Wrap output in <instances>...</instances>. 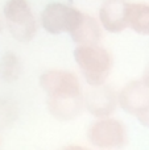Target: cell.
Instances as JSON below:
<instances>
[{
  "label": "cell",
  "mask_w": 149,
  "mask_h": 150,
  "mask_svg": "<svg viewBox=\"0 0 149 150\" xmlns=\"http://www.w3.org/2000/svg\"><path fill=\"white\" fill-rule=\"evenodd\" d=\"M83 13L77 8L62 3H49L41 13L42 28L50 34H61L63 32L70 33Z\"/></svg>",
  "instance_id": "5"
},
{
  "label": "cell",
  "mask_w": 149,
  "mask_h": 150,
  "mask_svg": "<svg viewBox=\"0 0 149 150\" xmlns=\"http://www.w3.org/2000/svg\"><path fill=\"white\" fill-rule=\"evenodd\" d=\"M17 116V105L8 99H0V130L12 127Z\"/></svg>",
  "instance_id": "12"
},
{
  "label": "cell",
  "mask_w": 149,
  "mask_h": 150,
  "mask_svg": "<svg viewBox=\"0 0 149 150\" xmlns=\"http://www.w3.org/2000/svg\"><path fill=\"white\" fill-rule=\"evenodd\" d=\"M90 144L99 149H121L128 144V130L121 121L112 117L95 120L87 130Z\"/></svg>",
  "instance_id": "4"
},
{
  "label": "cell",
  "mask_w": 149,
  "mask_h": 150,
  "mask_svg": "<svg viewBox=\"0 0 149 150\" xmlns=\"http://www.w3.org/2000/svg\"><path fill=\"white\" fill-rule=\"evenodd\" d=\"M128 7L126 0H106L99 9L102 26L110 33H120L128 26Z\"/></svg>",
  "instance_id": "8"
},
{
  "label": "cell",
  "mask_w": 149,
  "mask_h": 150,
  "mask_svg": "<svg viewBox=\"0 0 149 150\" xmlns=\"http://www.w3.org/2000/svg\"><path fill=\"white\" fill-rule=\"evenodd\" d=\"M144 127H149V116H148V119H147V122H145V125Z\"/></svg>",
  "instance_id": "15"
},
{
  "label": "cell",
  "mask_w": 149,
  "mask_h": 150,
  "mask_svg": "<svg viewBox=\"0 0 149 150\" xmlns=\"http://www.w3.org/2000/svg\"><path fill=\"white\" fill-rule=\"evenodd\" d=\"M1 30H3V21H1V18H0V33H1Z\"/></svg>",
  "instance_id": "14"
},
{
  "label": "cell",
  "mask_w": 149,
  "mask_h": 150,
  "mask_svg": "<svg viewBox=\"0 0 149 150\" xmlns=\"http://www.w3.org/2000/svg\"><path fill=\"white\" fill-rule=\"evenodd\" d=\"M84 105L86 109L98 117H108L114 113L119 103V95L112 87L104 84L90 86L89 90L84 91Z\"/></svg>",
  "instance_id": "7"
},
{
  "label": "cell",
  "mask_w": 149,
  "mask_h": 150,
  "mask_svg": "<svg viewBox=\"0 0 149 150\" xmlns=\"http://www.w3.org/2000/svg\"><path fill=\"white\" fill-rule=\"evenodd\" d=\"M128 26L137 34L149 36V5L144 3H129Z\"/></svg>",
  "instance_id": "10"
},
{
  "label": "cell",
  "mask_w": 149,
  "mask_h": 150,
  "mask_svg": "<svg viewBox=\"0 0 149 150\" xmlns=\"http://www.w3.org/2000/svg\"><path fill=\"white\" fill-rule=\"evenodd\" d=\"M143 79L145 80V82L149 84V65L147 66V69H145V71H144V75H143Z\"/></svg>",
  "instance_id": "13"
},
{
  "label": "cell",
  "mask_w": 149,
  "mask_h": 150,
  "mask_svg": "<svg viewBox=\"0 0 149 150\" xmlns=\"http://www.w3.org/2000/svg\"><path fill=\"white\" fill-rule=\"evenodd\" d=\"M40 86L46 93L50 115L60 121L75 120L86 108L81 83L70 71H45L40 76Z\"/></svg>",
  "instance_id": "1"
},
{
  "label": "cell",
  "mask_w": 149,
  "mask_h": 150,
  "mask_svg": "<svg viewBox=\"0 0 149 150\" xmlns=\"http://www.w3.org/2000/svg\"><path fill=\"white\" fill-rule=\"evenodd\" d=\"M21 74V62L12 52H7L0 58V79L3 82H15Z\"/></svg>",
  "instance_id": "11"
},
{
  "label": "cell",
  "mask_w": 149,
  "mask_h": 150,
  "mask_svg": "<svg viewBox=\"0 0 149 150\" xmlns=\"http://www.w3.org/2000/svg\"><path fill=\"white\" fill-rule=\"evenodd\" d=\"M5 24L13 38L28 42L37 33V23L33 11L26 0H8L3 8Z\"/></svg>",
  "instance_id": "3"
},
{
  "label": "cell",
  "mask_w": 149,
  "mask_h": 150,
  "mask_svg": "<svg viewBox=\"0 0 149 150\" xmlns=\"http://www.w3.org/2000/svg\"><path fill=\"white\" fill-rule=\"evenodd\" d=\"M119 105L145 125L149 116V84L141 78L124 86L119 92Z\"/></svg>",
  "instance_id": "6"
},
{
  "label": "cell",
  "mask_w": 149,
  "mask_h": 150,
  "mask_svg": "<svg viewBox=\"0 0 149 150\" xmlns=\"http://www.w3.org/2000/svg\"><path fill=\"white\" fill-rule=\"evenodd\" d=\"M74 58L89 86H100L107 82L114 61L110 52L96 45H78L74 49Z\"/></svg>",
  "instance_id": "2"
},
{
  "label": "cell",
  "mask_w": 149,
  "mask_h": 150,
  "mask_svg": "<svg viewBox=\"0 0 149 150\" xmlns=\"http://www.w3.org/2000/svg\"><path fill=\"white\" fill-rule=\"evenodd\" d=\"M70 37L77 45H96L102 40V29L96 18L83 13L77 26L70 32Z\"/></svg>",
  "instance_id": "9"
}]
</instances>
